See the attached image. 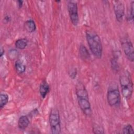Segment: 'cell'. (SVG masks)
Listing matches in <instances>:
<instances>
[{
	"label": "cell",
	"instance_id": "obj_1",
	"mask_svg": "<svg viewBox=\"0 0 134 134\" xmlns=\"http://www.w3.org/2000/svg\"><path fill=\"white\" fill-rule=\"evenodd\" d=\"M75 90L78 104L81 110L85 116L90 117L92 115V110L85 86L82 83L79 82L76 85Z\"/></svg>",
	"mask_w": 134,
	"mask_h": 134
},
{
	"label": "cell",
	"instance_id": "obj_2",
	"mask_svg": "<svg viewBox=\"0 0 134 134\" xmlns=\"http://www.w3.org/2000/svg\"><path fill=\"white\" fill-rule=\"evenodd\" d=\"M86 38L93 55L97 58H100L103 53V46L99 36L94 31L87 30Z\"/></svg>",
	"mask_w": 134,
	"mask_h": 134
},
{
	"label": "cell",
	"instance_id": "obj_3",
	"mask_svg": "<svg viewBox=\"0 0 134 134\" xmlns=\"http://www.w3.org/2000/svg\"><path fill=\"white\" fill-rule=\"evenodd\" d=\"M121 93L126 99L131 98L133 93V83L130 74L128 71L124 72L119 77Z\"/></svg>",
	"mask_w": 134,
	"mask_h": 134
},
{
	"label": "cell",
	"instance_id": "obj_4",
	"mask_svg": "<svg viewBox=\"0 0 134 134\" xmlns=\"http://www.w3.org/2000/svg\"><path fill=\"white\" fill-rule=\"evenodd\" d=\"M107 100L108 105L111 107H115L120 105L121 95L117 84H111L108 87L107 93Z\"/></svg>",
	"mask_w": 134,
	"mask_h": 134
},
{
	"label": "cell",
	"instance_id": "obj_5",
	"mask_svg": "<svg viewBox=\"0 0 134 134\" xmlns=\"http://www.w3.org/2000/svg\"><path fill=\"white\" fill-rule=\"evenodd\" d=\"M49 122L51 132L52 134H59L61 133V120L59 111L56 108L51 109L49 117Z\"/></svg>",
	"mask_w": 134,
	"mask_h": 134
},
{
	"label": "cell",
	"instance_id": "obj_6",
	"mask_svg": "<svg viewBox=\"0 0 134 134\" xmlns=\"http://www.w3.org/2000/svg\"><path fill=\"white\" fill-rule=\"evenodd\" d=\"M120 43L123 51L127 58L130 61L132 62H133V47L131 40L127 37H124L121 38L120 40Z\"/></svg>",
	"mask_w": 134,
	"mask_h": 134
},
{
	"label": "cell",
	"instance_id": "obj_7",
	"mask_svg": "<svg viewBox=\"0 0 134 134\" xmlns=\"http://www.w3.org/2000/svg\"><path fill=\"white\" fill-rule=\"evenodd\" d=\"M67 9L72 24L76 26L79 24V17L77 3L74 1H69L68 3Z\"/></svg>",
	"mask_w": 134,
	"mask_h": 134
},
{
	"label": "cell",
	"instance_id": "obj_8",
	"mask_svg": "<svg viewBox=\"0 0 134 134\" xmlns=\"http://www.w3.org/2000/svg\"><path fill=\"white\" fill-rule=\"evenodd\" d=\"M114 12L117 20L121 22L125 15V5L121 1H114L112 2Z\"/></svg>",
	"mask_w": 134,
	"mask_h": 134
},
{
	"label": "cell",
	"instance_id": "obj_9",
	"mask_svg": "<svg viewBox=\"0 0 134 134\" xmlns=\"http://www.w3.org/2000/svg\"><path fill=\"white\" fill-rule=\"evenodd\" d=\"M50 86L46 80H43L39 86V93L42 98H44L50 91Z\"/></svg>",
	"mask_w": 134,
	"mask_h": 134
},
{
	"label": "cell",
	"instance_id": "obj_10",
	"mask_svg": "<svg viewBox=\"0 0 134 134\" xmlns=\"http://www.w3.org/2000/svg\"><path fill=\"white\" fill-rule=\"evenodd\" d=\"M29 122V119L27 116H21L18 120V127L20 130H25L28 127Z\"/></svg>",
	"mask_w": 134,
	"mask_h": 134
},
{
	"label": "cell",
	"instance_id": "obj_11",
	"mask_svg": "<svg viewBox=\"0 0 134 134\" xmlns=\"http://www.w3.org/2000/svg\"><path fill=\"white\" fill-rule=\"evenodd\" d=\"M24 27L26 31L29 33H32L36 30V25L33 20L28 19L24 23Z\"/></svg>",
	"mask_w": 134,
	"mask_h": 134
},
{
	"label": "cell",
	"instance_id": "obj_12",
	"mask_svg": "<svg viewBox=\"0 0 134 134\" xmlns=\"http://www.w3.org/2000/svg\"><path fill=\"white\" fill-rule=\"evenodd\" d=\"M79 52L81 58L84 60H88L90 59V54L86 47L83 44H81L79 48Z\"/></svg>",
	"mask_w": 134,
	"mask_h": 134
},
{
	"label": "cell",
	"instance_id": "obj_13",
	"mask_svg": "<svg viewBox=\"0 0 134 134\" xmlns=\"http://www.w3.org/2000/svg\"><path fill=\"white\" fill-rule=\"evenodd\" d=\"M28 42V40L26 38H20L15 41V46L17 49L23 50L27 46Z\"/></svg>",
	"mask_w": 134,
	"mask_h": 134
},
{
	"label": "cell",
	"instance_id": "obj_14",
	"mask_svg": "<svg viewBox=\"0 0 134 134\" xmlns=\"http://www.w3.org/2000/svg\"><path fill=\"white\" fill-rule=\"evenodd\" d=\"M15 68L16 72L19 74L24 73L26 71L25 65L19 60H18L15 62Z\"/></svg>",
	"mask_w": 134,
	"mask_h": 134
},
{
	"label": "cell",
	"instance_id": "obj_15",
	"mask_svg": "<svg viewBox=\"0 0 134 134\" xmlns=\"http://www.w3.org/2000/svg\"><path fill=\"white\" fill-rule=\"evenodd\" d=\"M9 96L5 93H1L0 95V108L2 109L8 103Z\"/></svg>",
	"mask_w": 134,
	"mask_h": 134
},
{
	"label": "cell",
	"instance_id": "obj_16",
	"mask_svg": "<svg viewBox=\"0 0 134 134\" xmlns=\"http://www.w3.org/2000/svg\"><path fill=\"white\" fill-rule=\"evenodd\" d=\"M133 4L134 2L132 1L129 8H128L127 13V19L128 21H132L133 20Z\"/></svg>",
	"mask_w": 134,
	"mask_h": 134
},
{
	"label": "cell",
	"instance_id": "obj_17",
	"mask_svg": "<svg viewBox=\"0 0 134 134\" xmlns=\"http://www.w3.org/2000/svg\"><path fill=\"white\" fill-rule=\"evenodd\" d=\"M122 133H133V129L132 126L128 124L125 125L122 128Z\"/></svg>",
	"mask_w": 134,
	"mask_h": 134
},
{
	"label": "cell",
	"instance_id": "obj_18",
	"mask_svg": "<svg viewBox=\"0 0 134 134\" xmlns=\"http://www.w3.org/2000/svg\"><path fill=\"white\" fill-rule=\"evenodd\" d=\"M110 63H111V66L113 70L115 71H118L119 67V65L117 60L114 58H112L110 60Z\"/></svg>",
	"mask_w": 134,
	"mask_h": 134
},
{
	"label": "cell",
	"instance_id": "obj_19",
	"mask_svg": "<svg viewBox=\"0 0 134 134\" xmlns=\"http://www.w3.org/2000/svg\"><path fill=\"white\" fill-rule=\"evenodd\" d=\"M93 131L94 133H104V131L103 127L98 125H95L93 127Z\"/></svg>",
	"mask_w": 134,
	"mask_h": 134
},
{
	"label": "cell",
	"instance_id": "obj_20",
	"mask_svg": "<svg viewBox=\"0 0 134 134\" xmlns=\"http://www.w3.org/2000/svg\"><path fill=\"white\" fill-rule=\"evenodd\" d=\"M76 74H77V71L75 69H74L73 70H71V71H70L69 74L72 79H74L76 77Z\"/></svg>",
	"mask_w": 134,
	"mask_h": 134
},
{
	"label": "cell",
	"instance_id": "obj_21",
	"mask_svg": "<svg viewBox=\"0 0 134 134\" xmlns=\"http://www.w3.org/2000/svg\"><path fill=\"white\" fill-rule=\"evenodd\" d=\"M11 20L10 17L8 15H6L4 17V21H5V22L6 23H8L9 21H10Z\"/></svg>",
	"mask_w": 134,
	"mask_h": 134
},
{
	"label": "cell",
	"instance_id": "obj_22",
	"mask_svg": "<svg viewBox=\"0 0 134 134\" xmlns=\"http://www.w3.org/2000/svg\"><path fill=\"white\" fill-rule=\"evenodd\" d=\"M17 5L18 6L19 8H20L22 7L23 5V1H18L17 2Z\"/></svg>",
	"mask_w": 134,
	"mask_h": 134
},
{
	"label": "cell",
	"instance_id": "obj_23",
	"mask_svg": "<svg viewBox=\"0 0 134 134\" xmlns=\"http://www.w3.org/2000/svg\"><path fill=\"white\" fill-rule=\"evenodd\" d=\"M4 52H5L4 49L2 47H1V49H0V57H2L3 55V54H4Z\"/></svg>",
	"mask_w": 134,
	"mask_h": 134
}]
</instances>
